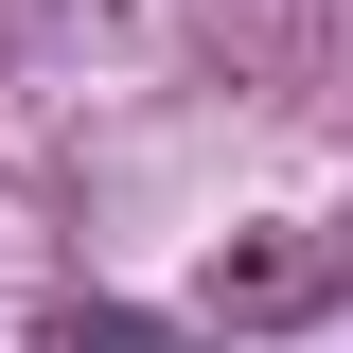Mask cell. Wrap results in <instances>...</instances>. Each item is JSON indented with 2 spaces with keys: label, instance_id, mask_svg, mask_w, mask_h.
Returning <instances> with one entry per match:
<instances>
[{
  "label": "cell",
  "instance_id": "1",
  "mask_svg": "<svg viewBox=\"0 0 353 353\" xmlns=\"http://www.w3.org/2000/svg\"><path fill=\"white\" fill-rule=\"evenodd\" d=\"M36 353H194V336H176V318H124V301H53Z\"/></svg>",
  "mask_w": 353,
  "mask_h": 353
}]
</instances>
